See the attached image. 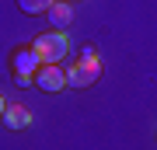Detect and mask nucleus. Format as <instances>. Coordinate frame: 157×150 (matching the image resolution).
<instances>
[{"label": "nucleus", "mask_w": 157, "mask_h": 150, "mask_svg": "<svg viewBox=\"0 0 157 150\" xmlns=\"http://www.w3.org/2000/svg\"><path fill=\"white\" fill-rule=\"evenodd\" d=\"M101 73V63H98V52L94 49H84V60H77L73 67L67 70V87H91Z\"/></svg>", "instance_id": "f257e3e1"}, {"label": "nucleus", "mask_w": 157, "mask_h": 150, "mask_svg": "<svg viewBox=\"0 0 157 150\" xmlns=\"http://www.w3.org/2000/svg\"><path fill=\"white\" fill-rule=\"evenodd\" d=\"M67 49H70V42H67L63 32H45V35H39V39L32 42V52L39 56L42 63H59L63 56H67Z\"/></svg>", "instance_id": "f03ea898"}, {"label": "nucleus", "mask_w": 157, "mask_h": 150, "mask_svg": "<svg viewBox=\"0 0 157 150\" xmlns=\"http://www.w3.org/2000/svg\"><path fill=\"white\" fill-rule=\"evenodd\" d=\"M32 84H35V87H42L45 94H56V91L67 87V73L59 70V63H42V67L35 70Z\"/></svg>", "instance_id": "7ed1b4c3"}, {"label": "nucleus", "mask_w": 157, "mask_h": 150, "mask_svg": "<svg viewBox=\"0 0 157 150\" xmlns=\"http://www.w3.org/2000/svg\"><path fill=\"white\" fill-rule=\"evenodd\" d=\"M39 67H42V60H39L32 49H17V52H14V73H17V77H35Z\"/></svg>", "instance_id": "20e7f679"}, {"label": "nucleus", "mask_w": 157, "mask_h": 150, "mask_svg": "<svg viewBox=\"0 0 157 150\" xmlns=\"http://www.w3.org/2000/svg\"><path fill=\"white\" fill-rule=\"evenodd\" d=\"M0 119H4V122L11 126V129H25V126L32 122V112L25 108V105H7V108H4V115H0Z\"/></svg>", "instance_id": "39448f33"}, {"label": "nucleus", "mask_w": 157, "mask_h": 150, "mask_svg": "<svg viewBox=\"0 0 157 150\" xmlns=\"http://www.w3.org/2000/svg\"><path fill=\"white\" fill-rule=\"evenodd\" d=\"M45 14H49V25H52V28H67V25L73 21V7L67 4V0H56Z\"/></svg>", "instance_id": "423d86ee"}, {"label": "nucleus", "mask_w": 157, "mask_h": 150, "mask_svg": "<svg viewBox=\"0 0 157 150\" xmlns=\"http://www.w3.org/2000/svg\"><path fill=\"white\" fill-rule=\"evenodd\" d=\"M52 4H56V0H17V7H21L25 14H42V11H49Z\"/></svg>", "instance_id": "0eeeda50"}, {"label": "nucleus", "mask_w": 157, "mask_h": 150, "mask_svg": "<svg viewBox=\"0 0 157 150\" xmlns=\"http://www.w3.org/2000/svg\"><path fill=\"white\" fill-rule=\"evenodd\" d=\"M4 108H7V101H4V98H0V115H4Z\"/></svg>", "instance_id": "6e6552de"}, {"label": "nucleus", "mask_w": 157, "mask_h": 150, "mask_svg": "<svg viewBox=\"0 0 157 150\" xmlns=\"http://www.w3.org/2000/svg\"><path fill=\"white\" fill-rule=\"evenodd\" d=\"M67 4H70V0H67Z\"/></svg>", "instance_id": "1a4fd4ad"}]
</instances>
